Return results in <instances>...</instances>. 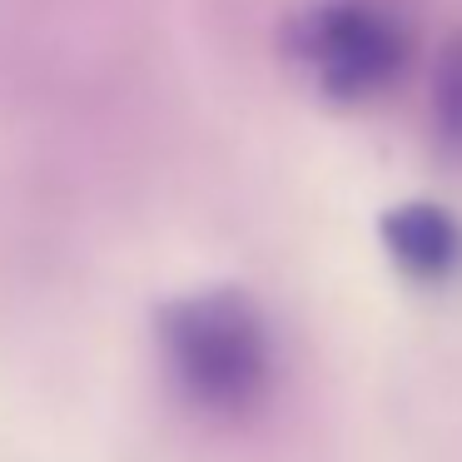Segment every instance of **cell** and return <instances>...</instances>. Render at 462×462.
<instances>
[{
    "label": "cell",
    "mask_w": 462,
    "mask_h": 462,
    "mask_svg": "<svg viewBox=\"0 0 462 462\" xmlns=\"http://www.w3.org/2000/svg\"><path fill=\"white\" fill-rule=\"evenodd\" d=\"M289 55L303 65L319 95L363 105L393 90L408 65V35L398 15L373 0H319L289 21Z\"/></svg>",
    "instance_id": "obj_2"
},
{
    "label": "cell",
    "mask_w": 462,
    "mask_h": 462,
    "mask_svg": "<svg viewBox=\"0 0 462 462\" xmlns=\"http://www.w3.org/2000/svg\"><path fill=\"white\" fill-rule=\"evenodd\" d=\"M174 393L209 422H249L279 388V343L244 289H204L164 303L154 319Z\"/></svg>",
    "instance_id": "obj_1"
},
{
    "label": "cell",
    "mask_w": 462,
    "mask_h": 462,
    "mask_svg": "<svg viewBox=\"0 0 462 462\" xmlns=\"http://www.w3.org/2000/svg\"><path fill=\"white\" fill-rule=\"evenodd\" d=\"M428 115L432 134L448 154H462V31H452L432 55V85H428Z\"/></svg>",
    "instance_id": "obj_4"
},
{
    "label": "cell",
    "mask_w": 462,
    "mask_h": 462,
    "mask_svg": "<svg viewBox=\"0 0 462 462\" xmlns=\"http://www.w3.org/2000/svg\"><path fill=\"white\" fill-rule=\"evenodd\" d=\"M378 239H383V254L393 259V269L412 283L442 289L462 273V219L448 204H432V199L393 204L378 219Z\"/></svg>",
    "instance_id": "obj_3"
}]
</instances>
